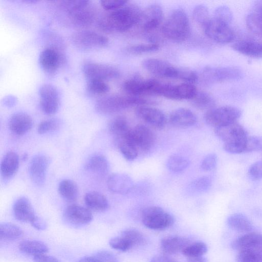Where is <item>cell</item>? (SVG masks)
Masks as SVG:
<instances>
[{"label":"cell","mask_w":262,"mask_h":262,"mask_svg":"<svg viewBox=\"0 0 262 262\" xmlns=\"http://www.w3.org/2000/svg\"><path fill=\"white\" fill-rule=\"evenodd\" d=\"M141 12L137 6L126 4L102 16L98 26L105 32H126L139 24Z\"/></svg>","instance_id":"obj_1"},{"label":"cell","mask_w":262,"mask_h":262,"mask_svg":"<svg viewBox=\"0 0 262 262\" xmlns=\"http://www.w3.org/2000/svg\"><path fill=\"white\" fill-rule=\"evenodd\" d=\"M58 3L59 8L66 13L68 20L75 26H88L96 18V10L89 1H62Z\"/></svg>","instance_id":"obj_2"},{"label":"cell","mask_w":262,"mask_h":262,"mask_svg":"<svg viewBox=\"0 0 262 262\" xmlns=\"http://www.w3.org/2000/svg\"><path fill=\"white\" fill-rule=\"evenodd\" d=\"M150 103V101L140 96L112 94L99 99L96 102L95 109L100 114L109 115L132 106H140Z\"/></svg>","instance_id":"obj_3"},{"label":"cell","mask_w":262,"mask_h":262,"mask_svg":"<svg viewBox=\"0 0 262 262\" xmlns=\"http://www.w3.org/2000/svg\"><path fill=\"white\" fill-rule=\"evenodd\" d=\"M162 32L166 38L174 41L186 40L190 33V27L186 12L181 9L174 10L164 23Z\"/></svg>","instance_id":"obj_4"},{"label":"cell","mask_w":262,"mask_h":262,"mask_svg":"<svg viewBox=\"0 0 262 262\" xmlns=\"http://www.w3.org/2000/svg\"><path fill=\"white\" fill-rule=\"evenodd\" d=\"M242 76V71L235 67L206 66L201 73L202 80L206 84L238 80Z\"/></svg>","instance_id":"obj_5"},{"label":"cell","mask_w":262,"mask_h":262,"mask_svg":"<svg viewBox=\"0 0 262 262\" xmlns=\"http://www.w3.org/2000/svg\"><path fill=\"white\" fill-rule=\"evenodd\" d=\"M143 224L152 230H163L173 224L174 220L172 215L158 206H149L142 212Z\"/></svg>","instance_id":"obj_6"},{"label":"cell","mask_w":262,"mask_h":262,"mask_svg":"<svg viewBox=\"0 0 262 262\" xmlns=\"http://www.w3.org/2000/svg\"><path fill=\"white\" fill-rule=\"evenodd\" d=\"M241 111L232 106L214 107L207 111L204 116L205 122L214 128L237 121Z\"/></svg>","instance_id":"obj_7"},{"label":"cell","mask_w":262,"mask_h":262,"mask_svg":"<svg viewBox=\"0 0 262 262\" xmlns=\"http://www.w3.org/2000/svg\"><path fill=\"white\" fill-rule=\"evenodd\" d=\"M71 39L76 48L83 50L101 48L108 42L105 36L90 30H80L74 32Z\"/></svg>","instance_id":"obj_8"},{"label":"cell","mask_w":262,"mask_h":262,"mask_svg":"<svg viewBox=\"0 0 262 262\" xmlns=\"http://www.w3.org/2000/svg\"><path fill=\"white\" fill-rule=\"evenodd\" d=\"M203 29L208 38L218 43H228L235 37L234 32L229 25L214 17L210 18Z\"/></svg>","instance_id":"obj_9"},{"label":"cell","mask_w":262,"mask_h":262,"mask_svg":"<svg viewBox=\"0 0 262 262\" xmlns=\"http://www.w3.org/2000/svg\"><path fill=\"white\" fill-rule=\"evenodd\" d=\"M82 71L89 80L97 79L105 81L117 79L120 75L119 70L115 67L92 61L84 63Z\"/></svg>","instance_id":"obj_10"},{"label":"cell","mask_w":262,"mask_h":262,"mask_svg":"<svg viewBox=\"0 0 262 262\" xmlns=\"http://www.w3.org/2000/svg\"><path fill=\"white\" fill-rule=\"evenodd\" d=\"M142 66L151 74L159 77L178 79L180 68L158 58H148L143 61Z\"/></svg>","instance_id":"obj_11"},{"label":"cell","mask_w":262,"mask_h":262,"mask_svg":"<svg viewBox=\"0 0 262 262\" xmlns=\"http://www.w3.org/2000/svg\"><path fill=\"white\" fill-rule=\"evenodd\" d=\"M130 138L139 153L148 151L152 147L156 140L152 130L144 124H138L132 128Z\"/></svg>","instance_id":"obj_12"},{"label":"cell","mask_w":262,"mask_h":262,"mask_svg":"<svg viewBox=\"0 0 262 262\" xmlns=\"http://www.w3.org/2000/svg\"><path fill=\"white\" fill-rule=\"evenodd\" d=\"M39 95L42 111L49 115L56 113L60 104L59 95L57 89L51 84H43L39 88Z\"/></svg>","instance_id":"obj_13"},{"label":"cell","mask_w":262,"mask_h":262,"mask_svg":"<svg viewBox=\"0 0 262 262\" xmlns=\"http://www.w3.org/2000/svg\"><path fill=\"white\" fill-rule=\"evenodd\" d=\"M214 129L215 134L224 142V144L236 143L248 136L246 129L237 121Z\"/></svg>","instance_id":"obj_14"},{"label":"cell","mask_w":262,"mask_h":262,"mask_svg":"<svg viewBox=\"0 0 262 262\" xmlns=\"http://www.w3.org/2000/svg\"><path fill=\"white\" fill-rule=\"evenodd\" d=\"M197 92L196 87L191 83L186 82L179 84L165 83L162 96L173 100H191Z\"/></svg>","instance_id":"obj_15"},{"label":"cell","mask_w":262,"mask_h":262,"mask_svg":"<svg viewBox=\"0 0 262 262\" xmlns=\"http://www.w3.org/2000/svg\"><path fill=\"white\" fill-rule=\"evenodd\" d=\"M163 19V12L161 7L157 4L147 6L142 11L139 23L142 29L146 32L158 28Z\"/></svg>","instance_id":"obj_16"},{"label":"cell","mask_w":262,"mask_h":262,"mask_svg":"<svg viewBox=\"0 0 262 262\" xmlns=\"http://www.w3.org/2000/svg\"><path fill=\"white\" fill-rule=\"evenodd\" d=\"M135 113L137 116L152 127L162 129L166 120L164 113L160 110L147 105L138 106Z\"/></svg>","instance_id":"obj_17"},{"label":"cell","mask_w":262,"mask_h":262,"mask_svg":"<svg viewBox=\"0 0 262 262\" xmlns=\"http://www.w3.org/2000/svg\"><path fill=\"white\" fill-rule=\"evenodd\" d=\"M49 164V158L43 154L36 155L31 159L29 171L32 181L36 185L44 183Z\"/></svg>","instance_id":"obj_18"},{"label":"cell","mask_w":262,"mask_h":262,"mask_svg":"<svg viewBox=\"0 0 262 262\" xmlns=\"http://www.w3.org/2000/svg\"><path fill=\"white\" fill-rule=\"evenodd\" d=\"M39 60L45 72L53 74L64 62V58L56 49L51 47L47 48L40 52Z\"/></svg>","instance_id":"obj_19"},{"label":"cell","mask_w":262,"mask_h":262,"mask_svg":"<svg viewBox=\"0 0 262 262\" xmlns=\"http://www.w3.org/2000/svg\"><path fill=\"white\" fill-rule=\"evenodd\" d=\"M64 217L69 223L76 225L88 224L93 219L92 213L89 209L75 204L66 208Z\"/></svg>","instance_id":"obj_20"},{"label":"cell","mask_w":262,"mask_h":262,"mask_svg":"<svg viewBox=\"0 0 262 262\" xmlns=\"http://www.w3.org/2000/svg\"><path fill=\"white\" fill-rule=\"evenodd\" d=\"M107 185L108 189L114 193L126 194L133 189L134 182L127 174L115 173L109 176L107 181Z\"/></svg>","instance_id":"obj_21"},{"label":"cell","mask_w":262,"mask_h":262,"mask_svg":"<svg viewBox=\"0 0 262 262\" xmlns=\"http://www.w3.org/2000/svg\"><path fill=\"white\" fill-rule=\"evenodd\" d=\"M231 247L238 251L262 249V234L250 232L243 235L232 241Z\"/></svg>","instance_id":"obj_22"},{"label":"cell","mask_w":262,"mask_h":262,"mask_svg":"<svg viewBox=\"0 0 262 262\" xmlns=\"http://www.w3.org/2000/svg\"><path fill=\"white\" fill-rule=\"evenodd\" d=\"M33 124L31 117L28 114L18 112L10 117L9 127L10 130L16 135L21 136L28 132Z\"/></svg>","instance_id":"obj_23"},{"label":"cell","mask_w":262,"mask_h":262,"mask_svg":"<svg viewBox=\"0 0 262 262\" xmlns=\"http://www.w3.org/2000/svg\"><path fill=\"white\" fill-rule=\"evenodd\" d=\"M197 121L195 115L190 110L179 108L173 111L169 115V122L174 127L187 128L193 126Z\"/></svg>","instance_id":"obj_24"},{"label":"cell","mask_w":262,"mask_h":262,"mask_svg":"<svg viewBox=\"0 0 262 262\" xmlns=\"http://www.w3.org/2000/svg\"><path fill=\"white\" fill-rule=\"evenodd\" d=\"M190 243V241L187 238L178 235H169L161 239L160 247L165 254H174L182 252Z\"/></svg>","instance_id":"obj_25"},{"label":"cell","mask_w":262,"mask_h":262,"mask_svg":"<svg viewBox=\"0 0 262 262\" xmlns=\"http://www.w3.org/2000/svg\"><path fill=\"white\" fill-rule=\"evenodd\" d=\"M13 209L15 219L20 222L31 224L36 216L31 202L25 197L17 199Z\"/></svg>","instance_id":"obj_26"},{"label":"cell","mask_w":262,"mask_h":262,"mask_svg":"<svg viewBox=\"0 0 262 262\" xmlns=\"http://www.w3.org/2000/svg\"><path fill=\"white\" fill-rule=\"evenodd\" d=\"M152 79L143 80L134 78L125 81L123 84L124 91L132 96H139L149 94L151 86Z\"/></svg>","instance_id":"obj_27"},{"label":"cell","mask_w":262,"mask_h":262,"mask_svg":"<svg viewBox=\"0 0 262 262\" xmlns=\"http://www.w3.org/2000/svg\"><path fill=\"white\" fill-rule=\"evenodd\" d=\"M236 52L252 58H262V42L243 40L237 41L231 46Z\"/></svg>","instance_id":"obj_28"},{"label":"cell","mask_w":262,"mask_h":262,"mask_svg":"<svg viewBox=\"0 0 262 262\" xmlns=\"http://www.w3.org/2000/svg\"><path fill=\"white\" fill-rule=\"evenodd\" d=\"M19 164L18 155L12 151L8 152L3 158L1 163V174L5 179L12 177L17 172Z\"/></svg>","instance_id":"obj_29"},{"label":"cell","mask_w":262,"mask_h":262,"mask_svg":"<svg viewBox=\"0 0 262 262\" xmlns=\"http://www.w3.org/2000/svg\"><path fill=\"white\" fill-rule=\"evenodd\" d=\"M108 129L117 140L127 137L130 134L132 128L124 117L118 116L110 121Z\"/></svg>","instance_id":"obj_30"},{"label":"cell","mask_w":262,"mask_h":262,"mask_svg":"<svg viewBox=\"0 0 262 262\" xmlns=\"http://www.w3.org/2000/svg\"><path fill=\"white\" fill-rule=\"evenodd\" d=\"M84 202L87 207L94 211H103L108 207L106 198L97 191H91L85 194Z\"/></svg>","instance_id":"obj_31"},{"label":"cell","mask_w":262,"mask_h":262,"mask_svg":"<svg viewBox=\"0 0 262 262\" xmlns=\"http://www.w3.org/2000/svg\"><path fill=\"white\" fill-rule=\"evenodd\" d=\"M227 223L231 229L237 231L247 232L253 228L250 220L245 215L239 213L230 215L227 219Z\"/></svg>","instance_id":"obj_32"},{"label":"cell","mask_w":262,"mask_h":262,"mask_svg":"<svg viewBox=\"0 0 262 262\" xmlns=\"http://www.w3.org/2000/svg\"><path fill=\"white\" fill-rule=\"evenodd\" d=\"M18 248L22 252L33 256L46 253L49 250L45 243L36 240L23 241L19 243Z\"/></svg>","instance_id":"obj_33"},{"label":"cell","mask_w":262,"mask_h":262,"mask_svg":"<svg viewBox=\"0 0 262 262\" xmlns=\"http://www.w3.org/2000/svg\"><path fill=\"white\" fill-rule=\"evenodd\" d=\"M116 141L120 151L126 160L132 161L137 158L139 152L130 139V134Z\"/></svg>","instance_id":"obj_34"},{"label":"cell","mask_w":262,"mask_h":262,"mask_svg":"<svg viewBox=\"0 0 262 262\" xmlns=\"http://www.w3.org/2000/svg\"><path fill=\"white\" fill-rule=\"evenodd\" d=\"M191 100L192 104L199 110L207 111L215 107V102L214 98L204 92L198 91Z\"/></svg>","instance_id":"obj_35"},{"label":"cell","mask_w":262,"mask_h":262,"mask_svg":"<svg viewBox=\"0 0 262 262\" xmlns=\"http://www.w3.org/2000/svg\"><path fill=\"white\" fill-rule=\"evenodd\" d=\"M60 194L68 201L75 200L78 195V188L76 184L73 181L65 179L61 181L58 186Z\"/></svg>","instance_id":"obj_36"},{"label":"cell","mask_w":262,"mask_h":262,"mask_svg":"<svg viewBox=\"0 0 262 262\" xmlns=\"http://www.w3.org/2000/svg\"><path fill=\"white\" fill-rule=\"evenodd\" d=\"M86 169L97 173H104L108 169L109 164L106 158L101 155H95L88 160Z\"/></svg>","instance_id":"obj_37"},{"label":"cell","mask_w":262,"mask_h":262,"mask_svg":"<svg viewBox=\"0 0 262 262\" xmlns=\"http://www.w3.org/2000/svg\"><path fill=\"white\" fill-rule=\"evenodd\" d=\"M23 230L17 225L11 223H3L0 225V237L5 240H14L23 235Z\"/></svg>","instance_id":"obj_38"},{"label":"cell","mask_w":262,"mask_h":262,"mask_svg":"<svg viewBox=\"0 0 262 262\" xmlns=\"http://www.w3.org/2000/svg\"><path fill=\"white\" fill-rule=\"evenodd\" d=\"M189 161L186 158L178 155L170 156L166 163L168 169L174 172H180L189 166Z\"/></svg>","instance_id":"obj_39"},{"label":"cell","mask_w":262,"mask_h":262,"mask_svg":"<svg viewBox=\"0 0 262 262\" xmlns=\"http://www.w3.org/2000/svg\"><path fill=\"white\" fill-rule=\"evenodd\" d=\"M120 235L126 239L134 246H141L146 242L144 234L140 231L133 228L126 229L123 230Z\"/></svg>","instance_id":"obj_40"},{"label":"cell","mask_w":262,"mask_h":262,"mask_svg":"<svg viewBox=\"0 0 262 262\" xmlns=\"http://www.w3.org/2000/svg\"><path fill=\"white\" fill-rule=\"evenodd\" d=\"M246 25L249 30L256 35L262 37V16L251 12L246 17Z\"/></svg>","instance_id":"obj_41"},{"label":"cell","mask_w":262,"mask_h":262,"mask_svg":"<svg viewBox=\"0 0 262 262\" xmlns=\"http://www.w3.org/2000/svg\"><path fill=\"white\" fill-rule=\"evenodd\" d=\"M237 262H262V249L246 250L239 251Z\"/></svg>","instance_id":"obj_42"},{"label":"cell","mask_w":262,"mask_h":262,"mask_svg":"<svg viewBox=\"0 0 262 262\" xmlns=\"http://www.w3.org/2000/svg\"><path fill=\"white\" fill-rule=\"evenodd\" d=\"M208 248L205 243L203 242L191 243L182 252L188 257L203 256L207 252Z\"/></svg>","instance_id":"obj_43"},{"label":"cell","mask_w":262,"mask_h":262,"mask_svg":"<svg viewBox=\"0 0 262 262\" xmlns=\"http://www.w3.org/2000/svg\"><path fill=\"white\" fill-rule=\"evenodd\" d=\"M192 17L203 28L210 19L208 8L202 4L196 5L192 11Z\"/></svg>","instance_id":"obj_44"},{"label":"cell","mask_w":262,"mask_h":262,"mask_svg":"<svg viewBox=\"0 0 262 262\" xmlns=\"http://www.w3.org/2000/svg\"><path fill=\"white\" fill-rule=\"evenodd\" d=\"M211 186V179L206 176L194 180L189 186V190L194 193H203L208 190Z\"/></svg>","instance_id":"obj_45"},{"label":"cell","mask_w":262,"mask_h":262,"mask_svg":"<svg viewBox=\"0 0 262 262\" xmlns=\"http://www.w3.org/2000/svg\"><path fill=\"white\" fill-rule=\"evenodd\" d=\"M159 49V45L156 43H142L130 46L126 49L127 52L134 54H141L154 52Z\"/></svg>","instance_id":"obj_46"},{"label":"cell","mask_w":262,"mask_h":262,"mask_svg":"<svg viewBox=\"0 0 262 262\" xmlns=\"http://www.w3.org/2000/svg\"><path fill=\"white\" fill-rule=\"evenodd\" d=\"M87 90L91 94L101 95L107 93L110 90V86L104 81L92 79L89 80Z\"/></svg>","instance_id":"obj_47"},{"label":"cell","mask_w":262,"mask_h":262,"mask_svg":"<svg viewBox=\"0 0 262 262\" xmlns=\"http://www.w3.org/2000/svg\"><path fill=\"white\" fill-rule=\"evenodd\" d=\"M262 150V136H247L244 141V152Z\"/></svg>","instance_id":"obj_48"},{"label":"cell","mask_w":262,"mask_h":262,"mask_svg":"<svg viewBox=\"0 0 262 262\" xmlns=\"http://www.w3.org/2000/svg\"><path fill=\"white\" fill-rule=\"evenodd\" d=\"M60 125L59 121L55 118L47 119L41 122L37 127L39 134H45L56 130Z\"/></svg>","instance_id":"obj_49"},{"label":"cell","mask_w":262,"mask_h":262,"mask_svg":"<svg viewBox=\"0 0 262 262\" xmlns=\"http://www.w3.org/2000/svg\"><path fill=\"white\" fill-rule=\"evenodd\" d=\"M109 244L112 248L121 251H126L133 247L130 243L120 235L112 238Z\"/></svg>","instance_id":"obj_50"},{"label":"cell","mask_w":262,"mask_h":262,"mask_svg":"<svg viewBox=\"0 0 262 262\" xmlns=\"http://www.w3.org/2000/svg\"><path fill=\"white\" fill-rule=\"evenodd\" d=\"M214 17L229 25L232 20L233 15L228 7L223 5L215 10Z\"/></svg>","instance_id":"obj_51"},{"label":"cell","mask_w":262,"mask_h":262,"mask_svg":"<svg viewBox=\"0 0 262 262\" xmlns=\"http://www.w3.org/2000/svg\"><path fill=\"white\" fill-rule=\"evenodd\" d=\"M217 156L215 154L211 153L206 156L201 162L200 167L204 171H210L216 167Z\"/></svg>","instance_id":"obj_52"},{"label":"cell","mask_w":262,"mask_h":262,"mask_svg":"<svg viewBox=\"0 0 262 262\" xmlns=\"http://www.w3.org/2000/svg\"><path fill=\"white\" fill-rule=\"evenodd\" d=\"M248 173L253 180L262 179V160L253 163L250 167Z\"/></svg>","instance_id":"obj_53"},{"label":"cell","mask_w":262,"mask_h":262,"mask_svg":"<svg viewBox=\"0 0 262 262\" xmlns=\"http://www.w3.org/2000/svg\"><path fill=\"white\" fill-rule=\"evenodd\" d=\"M127 3L123 0L101 1V6L106 10L113 11L125 5Z\"/></svg>","instance_id":"obj_54"},{"label":"cell","mask_w":262,"mask_h":262,"mask_svg":"<svg viewBox=\"0 0 262 262\" xmlns=\"http://www.w3.org/2000/svg\"><path fill=\"white\" fill-rule=\"evenodd\" d=\"M101 262H119L117 257L111 252L107 250H101L95 254Z\"/></svg>","instance_id":"obj_55"},{"label":"cell","mask_w":262,"mask_h":262,"mask_svg":"<svg viewBox=\"0 0 262 262\" xmlns=\"http://www.w3.org/2000/svg\"><path fill=\"white\" fill-rule=\"evenodd\" d=\"M35 262H60L55 257L45 254H41L33 256Z\"/></svg>","instance_id":"obj_56"},{"label":"cell","mask_w":262,"mask_h":262,"mask_svg":"<svg viewBox=\"0 0 262 262\" xmlns=\"http://www.w3.org/2000/svg\"><path fill=\"white\" fill-rule=\"evenodd\" d=\"M150 262H178L167 255L159 254L154 256Z\"/></svg>","instance_id":"obj_57"},{"label":"cell","mask_w":262,"mask_h":262,"mask_svg":"<svg viewBox=\"0 0 262 262\" xmlns=\"http://www.w3.org/2000/svg\"><path fill=\"white\" fill-rule=\"evenodd\" d=\"M31 224L34 228L39 230L45 229L47 226L46 222L37 216Z\"/></svg>","instance_id":"obj_58"},{"label":"cell","mask_w":262,"mask_h":262,"mask_svg":"<svg viewBox=\"0 0 262 262\" xmlns=\"http://www.w3.org/2000/svg\"><path fill=\"white\" fill-rule=\"evenodd\" d=\"M252 11L262 16V0L254 3Z\"/></svg>","instance_id":"obj_59"},{"label":"cell","mask_w":262,"mask_h":262,"mask_svg":"<svg viewBox=\"0 0 262 262\" xmlns=\"http://www.w3.org/2000/svg\"><path fill=\"white\" fill-rule=\"evenodd\" d=\"M78 262H101V261L95 255L83 257Z\"/></svg>","instance_id":"obj_60"},{"label":"cell","mask_w":262,"mask_h":262,"mask_svg":"<svg viewBox=\"0 0 262 262\" xmlns=\"http://www.w3.org/2000/svg\"><path fill=\"white\" fill-rule=\"evenodd\" d=\"M187 262H207V259L203 256L188 257Z\"/></svg>","instance_id":"obj_61"},{"label":"cell","mask_w":262,"mask_h":262,"mask_svg":"<svg viewBox=\"0 0 262 262\" xmlns=\"http://www.w3.org/2000/svg\"><path fill=\"white\" fill-rule=\"evenodd\" d=\"M27 158V155L24 154V156L22 157L23 160H26L25 159Z\"/></svg>","instance_id":"obj_62"}]
</instances>
